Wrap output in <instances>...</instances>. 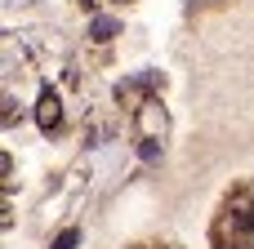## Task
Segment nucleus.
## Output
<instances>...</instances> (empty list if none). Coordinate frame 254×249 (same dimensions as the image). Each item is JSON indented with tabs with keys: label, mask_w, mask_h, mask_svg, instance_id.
<instances>
[{
	"label": "nucleus",
	"mask_w": 254,
	"mask_h": 249,
	"mask_svg": "<svg viewBox=\"0 0 254 249\" xmlns=\"http://www.w3.org/2000/svg\"><path fill=\"white\" fill-rule=\"evenodd\" d=\"M214 249H254V192L237 187L228 192V200L219 205V218L210 227Z\"/></svg>",
	"instance_id": "obj_1"
},
{
	"label": "nucleus",
	"mask_w": 254,
	"mask_h": 249,
	"mask_svg": "<svg viewBox=\"0 0 254 249\" xmlns=\"http://www.w3.org/2000/svg\"><path fill=\"white\" fill-rule=\"evenodd\" d=\"M58 120H63V98H58L54 89H40V102H36V125H40L45 134H54V129H58Z\"/></svg>",
	"instance_id": "obj_2"
},
{
	"label": "nucleus",
	"mask_w": 254,
	"mask_h": 249,
	"mask_svg": "<svg viewBox=\"0 0 254 249\" xmlns=\"http://www.w3.org/2000/svg\"><path fill=\"white\" fill-rule=\"evenodd\" d=\"M89 36H94V40H112V36H116V18H94Z\"/></svg>",
	"instance_id": "obj_3"
},
{
	"label": "nucleus",
	"mask_w": 254,
	"mask_h": 249,
	"mask_svg": "<svg viewBox=\"0 0 254 249\" xmlns=\"http://www.w3.org/2000/svg\"><path fill=\"white\" fill-rule=\"evenodd\" d=\"M76 245H80V232H76V227H67V232H63L49 249H76Z\"/></svg>",
	"instance_id": "obj_4"
}]
</instances>
